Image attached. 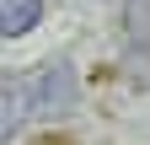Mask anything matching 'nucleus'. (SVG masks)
<instances>
[{"label":"nucleus","instance_id":"f257e3e1","mask_svg":"<svg viewBox=\"0 0 150 145\" xmlns=\"http://www.w3.org/2000/svg\"><path fill=\"white\" fill-rule=\"evenodd\" d=\"M27 81V102H32V113H64V107H75V70L64 59H43L32 70Z\"/></svg>","mask_w":150,"mask_h":145},{"label":"nucleus","instance_id":"f03ea898","mask_svg":"<svg viewBox=\"0 0 150 145\" xmlns=\"http://www.w3.org/2000/svg\"><path fill=\"white\" fill-rule=\"evenodd\" d=\"M27 113H32V102H27V81L0 70V145H6V140L27 124Z\"/></svg>","mask_w":150,"mask_h":145},{"label":"nucleus","instance_id":"7ed1b4c3","mask_svg":"<svg viewBox=\"0 0 150 145\" xmlns=\"http://www.w3.org/2000/svg\"><path fill=\"white\" fill-rule=\"evenodd\" d=\"M43 22V0H0V38H22Z\"/></svg>","mask_w":150,"mask_h":145},{"label":"nucleus","instance_id":"20e7f679","mask_svg":"<svg viewBox=\"0 0 150 145\" xmlns=\"http://www.w3.org/2000/svg\"><path fill=\"white\" fill-rule=\"evenodd\" d=\"M123 32L129 43H150V0H123Z\"/></svg>","mask_w":150,"mask_h":145},{"label":"nucleus","instance_id":"39448f33","mask_svg":"<svg viewBox=\"0 0 150 145\" xmlns=\"http://www.w3.org/2000/svg\"><path fill=\"white\" fill-rule=\"evenodd\" d=\"M123 75L134 81V86H150V43H134V48H129V59H123Z\"/></svg>","mask_w":150,"mask_h":145},{"label":"nucleus","instance_id":"423d86ee","mask_svg":"<svg viewBox=\"0 0 150 145\" xmlns=\"http://www.w3.org/2000/svg\"><path fill=\"white\" fill-rule=\"evenodd\" d=\"M38 145H75V140H64V134H43Z\"/></svg>","mask_w":150,"mask_h":145}]
</instances>
